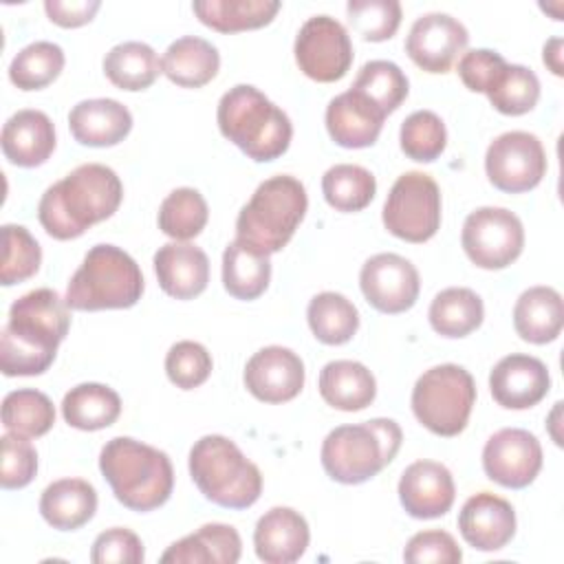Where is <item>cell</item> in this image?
I'll list each match as a JSON object with an SVG mask.
<instances>
[{
	"label": "cell",
	"instance_id": "1",
	"mask_svg": "<svg viewBox=\"0 0 564 564\" xmlns=\"http://www.w3.org/2000/svg\"><path fill=\"white\" fill-rule=\"evenodd\" d=\"M70 313L53 289H35L9 308L0 335V370L7 377H33L51 368L57 346L66 339Z\"/></svg>",
	"mask_w": 564,
	"mask_h": 564
},
{
	"label": "cell",
	"instance_id": "2",
	"mask_svg": "<svg viewBox=\"0 0 564 564\" xmlns=\"http://www.w3.org/2000/svg\"><path fill=\"white\" fill-rule=\"evenodd\" d=\"M121 198L123 185L112 167L84 163L42 194L37 218L51 238L73 240L110 218L119 209Z\"/></svg>",
	"mask_w": 564,
	"mask_h": 564
},
{
	"label": "cell",
	"instance_id": "3",
	"mask_svg": "<svg viewBox=\"0 0 564 564\" xmlns=\"http://www.w3.org/2000/svg\"><path fill=\"white\" fill-rule=\"evenodd\" d=\"M99 469L115 498L130 511L159 509L174 489L170 456L130 436H115L101 447Z\"/></svg>",
	"mask_w": 564,
	"mask_h": 564
},
{
	"label": "cell",
	"instance_id": "4",
	"mask_svg": "<svg viewBox=\"0 0 564 564\" xmlns=\"http://www.w3.org/2000/svg\"><path fill=\"white\" fill-rule=\"evenodd\" d=\"M216 119L220 134L258 163L280 159L291 145V119L256 86L229 88L218 101Z\"/></svg>",
	"mask_w": 564,
	"mask_h": 564
},
{
	"label": "cell",
	"instance_id": "5",
	"mask_svg": "<svg viewBox=\"0 0 564 564\" xmlns=\"http://www.w3.org/2000/svg\"><path fill=\"white\" fill-rule=\"evenodd\" d=\"M401 441L403 432L392 419L339 425L322 443V467L335 482L361 485L394 460Z\"/></svg>",
	"mask_w": 564,
	"mask_h": 564
},
{
	"label": "cell",
	"instance_id": "6",
	"mask_svg": "<svg viewBox=\"0 0 564 564\" xmlns=\"http://www.w3.org/2000/svg\"><path fill=\"white\" fill-rule=\"evenodd\" d=\"M189 476L198 491L225 509H247L262 491V474L240 447L220 434L200 436L189 449Z\"/></svg>",
	"mask_w": 564,
	"mask_h": 564
},
{
	"label": "cell",
	"instance_id": "7",
	"mask_svg": "<svg viewBox=\"0 0 564 564\" xmlns=\"http://www.w3.org/2000/svg\"><path fill=\"white\" fill-rule=\"evenodd\" d=\"M143 273L134 258L115 245H95L73 273L66 304L73 311L130 308L141 300Z\"/></svg>",
	"mask_w": 564,
	"mask_h": 564
},
{
	"label": "cell",
	"instance_id": "8",
	"mask_svg": "<svg viewBox=\"0 0 564 564\" xmlns=\"http://www.w3.org/2000/svg\"><path fill=\"white\" fill-rule=\"evenodd\" d=\"M308 196L304 185L289 174L262 181L236 218V238L267 251L286 247L304 220Z\"/></svg>",
	"mask_w": 564,
	"mask_h": 564
},
{
	"label": "cell",
	"instance_id": "9",
	"mask_svg": "<svg viewBox=\"0 0 564 564\" xmlns=\"http://www.w3.org/2000/svg\"><path fill=\"white\" fill-rule=\"evenodd\" d=\"M474 403V377L456 364L425 370L412 388V412L436 436H458L467 427Z\"/></svg>",
	"mask_w": 564,
	"mask_h": 564
},
{
	"label": "cell",
	"instance_id": "10",
	"mask_svg": "<svg viewBox=\"0 0 564 564\" xmlns=\"http://www.w3.org/2000/svg\"><path fill=\"white\" fill-rule=\"evenodd\" d=\"M386 229L405 242H425L441 227V189L425 172L401 174L383 203Z\"/></svg>",
	"mask_w": 564,
	"mask_h": 564
},
{
	"label": "cell",
	"instance_id": "11",
	"mask_svg": "<svg viewBox=\"0 0 564 564\" xmlns=\"http://www.w3.org/2000/svg\"><path fill=\"white\" fill-rule=\"evenodd\" d=\"M460 245L476 267L489 271L505 269L522 253L524 227L505 207H478L463 223Z\"/></svg>",
	"mask_w": 564,
	"mask_h": 564
},
{
	"label": "cell",
	"instance_id": "12",
	"mask_svg": "<svg viewBox=\"0 0 564 564\" xmlns=\"http://www.w3.org/2000/svg\"><path fill=\"white\" fill-rule=\"evenodd\" d=\"M489 183L507 194H522L540 185L546 174V152L542 141L524 130L496 137L485 154Z\"/></svg>",
	"mask_w": 564,
	"mask_h": 564
},
{
	"label": "cell",
	"instance_id": "13",
	"mask_svg": "<svg viewBox=\"0 0 564 564\" xmlns=\"http://www.w3.org/2000/svg\"><path fill=\"white\" fill-rule=\"evenodd\" d=\"M300 70L319 84L341 79L352 64V42L341 22L330 15L308 18L295 37Z\"/></svg>",
	"mask_w": 564,
	"mask_h": 564
},
{
	"label": "cell",
	"instance_id": "14",
	"mask_svg": "<svg viewBox=\"0 0 564 564\" xmlns=\"http://www.w3.org/2000/svg\"><path fill=\"white\" fill-rule=\"evenodd\" d=\"M359 286L366 302L386 315L410 311L421 291L416 267L399 253H377L359 271Z\"/></svg>",
	"mask_w": 564,
	"mask_h": 564
},
{
	"label": "cell",
	"instance_id": "15",
	"mask_svg": "<svg viewBox=\"0 0 564 564\" xmlns=\"http://www.w3.org/2000/svg\"><path fill=\"white\" fill-rule=\"evenodd\" d=\"M482 469L507 489H524L542 469V445L529 430H498L482 447Z\"/></svg>",
	"mask_w": 564,
	"mask_h": 564
},
{
	"label": "cell",
	"instance_id": "16",
	"mask_svg": "<svg viewBox=\"0 0 564 564\" xmlns=\"http://www.w3.org/2000/svg\"><path fill=\"white\" fill-rule=\"evenodd\" d=\"M469 42L467 29L449 13H425L405 37L408 57L425 73H447Z\"/></svg>",
	"mask_w": 564,
	"mask_h": 564
},
{
	"label": "cell",
	"instance_id": "17",
	"mask_svg": "<svg viewBox=\"0 0 564 564\" xmlns=\"http://www.w3.org/2000/svg\"><path fill=\"white\" fill-rule=\"evenodd\" d=\"M304 364L297 352L284 346H267L253 352L245 366L247 390L264 403H284L304 388Z\"/></svg>",
	"mask_w": 564,
	"mask_h": 564
},
{
	"label": "cell",
	"instance_id": "18",
	"mask_svg": "<svg viewBox=\"0 0 564 564\" xmlns=\"http://www.w3.org/2000/svg\"><path fill=\"white\" fill-rule=\"evenodd\" d=\"M549 388L551 375L546 364L531 355H507L489 375L491 397L507 410H527L538 405L546 397Z\"/></svg>",
	"mask_w": 564,
	"mask_h": 564
},
{
	"label": "cell",
	"instance_id": "19",
	"mask_svg": "<svg viewBox=\"0 0 564 564\" xmlns=\"http://www.w3.org/2000/svg\"><path fill=\"white\" fill-rule=\"evenodd\" d=\"M456 487L449 469L436 460L408 465L399 480V500L412 518L432 520L445 516L454 505Z\"/></svg>",
	"mask_w": 564,
	"mask_h": 564
},
{
	"label": "cell",
	"instance_id": "20",
	"mask_svg": "<svg viewBox=\"0 0 564 564\" xmlns=\"http://www.w3.org/2000/svg\"><path fill=\"white\" fill-rule=\"evenodd\" d=\"M463 540L478 551H500L516 535V511L509 500L480 491L465 500L458 513Z\"/></svg>",
	"mask_w": 564,
	"mask_h": 564
},
{
	"label": "cell",
	"instance_id": "21",
	"mask_svg": "<svg viewBox=\"0 0 564 564\" xmlns=\"http://www.w3.org/2000/svg\"><path fill=\"white\" fill-rule=\"evenodd\" d=\"M386 115L361 93L346 90L333 97L326 106V130L330 139L341 148H368L375 145Z\"/></svg>",
	"mask_w": 564,
	"mask_h": 564
},
{
	"label": "cell",
	"instance_id": "22",
	"mask_svg": "<svg viewBox=\"0 0 564 564\" xmlns=\"http://www.w3.org/2000/svg\"><path fill=\"white\" fill-rule=\"evenodd\" d=\"M154 273L163 293L174 300H194L207 289L209 258L189 242H167L154 253Z\"/></svg>",
	"mask_w": 564,
	"mask_h": 564
},
{
	"label": "cell",
	"instance_id": "23",
	"mask_svg": "<svg viewBox=\"0 0 564 564\" xmlns=\"http://www.w3.org/2000/svg\"><path fill=\"white\" fill-rule=\"evenodd\" d=\"M311 540L304 516L291 507H273L260 516L253 531L256 555L264 564L297 562Z\"/></svg>",
	"mask_w": 564,
	"mask_h": 564
},
{
	"label": "cell",
	"instance_id": "24",
	"mask_svg": "<svg viewBox=\"0 0 564 564\" xmlns=\"http://www.w3.org/2000/svg\"><path fill=\"white\" fill-rule=\"evenodd\" d=\"M68 128L73 139L82 145L110 148L130 134L132 115L117 99H84L70 108Z\"/></svg>",
	"mask_w": 564,
	"mask_h": 564
},
{
	"label": "cell",
	"instance_id": "25",
	"mask_svg": "<svg viewBox=\"0 0 564 564\" xmlns=\"http://www.w3.org/2000/svg\"><path fill=\"white\" fill-rule=\"evenodd\" d=\"M2 154L18 167H37L55 150V126L46 112L24 108L11 115L0 137Z\"/></svg>",
	"mask_w": 564,
	"mask_h": 564
},
{
	"label": "cell",
	"instance_id": "26",
	"mask_svg": "<svg viewBox=\"0 0 564 564\" xmlns=\"http://www.w3.org/2000/svg\"><path fill=\"white\" fill-rule=\"evenodd\" d=\"M242 542L234 527L212 522L170 544L161 555L163 564H236Z\"/></svg>",
	"mask_w": 564,
	"mask_h": 564
},
{
	"label": "cell",
	"instance_id": "27",
	"mask_svg": "<svg viewBox=\"0 0 564 564\" xmlns=\"http://www.w3.org/2000/svg\"><path fill=\"white\" fill-rule=\"evenodd\" d=\"M564 326V302L553 286L527 289L513 306V328L529 344L555 341Z\"/></svg>",
	"mask_w": 564,
	"mask_h": 564
},
{
	"label": "cell",
	"instance_id": "28",
	"mask_svg": "<svg viewBox=\"0 0 564 564\" xmlns=\"http://www.w3.org/2000/svg\"><path fill=\"white\" fill-rule=\"evenodd\" d=\"M317 386L322 399L341 412H359L377 397V381L372 372L364 364L350 359L328 361L319 370Z\"/></svg>",
	"mask_w": 564,
	"mask_h": 564
},
{
	"label": "cell",
	"instance_id": "29",
	"mask_svg": "<svg viewBox=\"0 0 564 564\" xmlns=\"http://www.w3.org/2000/svg\"><path fill=\"white\" fill-rule=\"evenodd\" d=\"M97 511V491L84 478H62L51 482L40 498L42 518L57 531L84 527Z\"/></svg>",
	"mask_w": 564,
	"mask_h": 564
},
{
	"label": "cell",
	"instance_id": "30",
	"mask_svg": "<svg viewBox=\"0 0 564 564\" xmlns=\"http://www.w3.org/2000/svg\"><path fill=\"white\" fill-rule=\"evenodd\" d=\"M161 66L172 84L181 88H200L218 75L220 55L212 42L196 35H183L165 48Z\"/></svg>",
	"mask_w": 564,
	"mask_h": 564
},
{
	"label": "cell",
	"instance_id": "31",
	"mask_svg": "<svg viewBox=\"0 0 564 564\" xmlns=\"http://www.w3.org/2000/svg\"><path fill=\"white\" fill-rule=\"evenodd\" d=\"M271 280L269 253L236 238L223 253V286L236 300L260 297Z\"/></svg>",
	"mask_w": 564,
	"mask_h": 564
},
{
	"label": "cell",
	"instance_id": "32",
	"mask_svg": "<svg viewBox=\"0 0 564 564\" xmlns=\"http://www.w3.org/2000/svg\"><path fill=\"white\" fill-rule=\"evenodd\" d=\"M278 0H196L192 11L196 18L218 31V33H238L267 26L280 11Z\"/></svg>",
	"mask_w": 564,
	"mask_h": 564
},
{
	"label": "cell",
	"instance_id": "33",
	"mask_svg": "<svg viewBox=\"0 0 564 564\" xmlns=\"http://www.w3.org/2000/svg\"><path fill=\"white\" fill-rule=\"evenodd\" d=\"M121 414L119 394L104 383H79L62 399L64 421L84 432H97L112 425Z\"/></svg>",
	"mask_w": 564,
	"mask_h": 564
},
{
	"label": "cell",
	"instance_id": "34",
	"mask_svg": "<svg viewBox=\"0 0 564 564\" xmlns=\"http://www.w3.org/2000/svg\"><path fill=\"white\" fill-rule=\"evenodd\" d=\"M104 73L119 90L137 93L150 88L163 73V66L150 44L121 42L106 53Z\"/></svg>",
	"mask_w": 564,
	"mask_h": 564
},
{
	"label": "cell",
	"instance_id": "35",
	"mask_svg": "<svg viewBox=\"0 0 564 564\" xmlns=\"http://www.w3.org/2000/svg\"><path fill=\"white\" fill-rule=\"evenodd\" d=\"M427 317L434 333L456 339L467 337L482 324L485 306L476 291L465 286H449L436 293Z\"/></svg>",
	"mask_w": 564,
	"mask_h": 564
},
{
	"label": "cell",
	"instance_id": "36",
	"mask_svg": "<svg viewBox=\"0 0 564 564\" xmlns=\"http://www.w3.org/2000/svg\"><path fill=\"white\" fill-rule=\"evenodd\" d=\"M306 319L315 339L328 346H341L350 341L359 328V313L355 304L335 291L317 293L308 302Z\"/></svg>",
	"mask_w": 564,
	"mask_h": 564
},
{
	"label": "cell",
	"instance_id": "37",
	"mask_svg": "<svg viewBox=\"0 0 564 564\" xmlns=\"http://www.w3.org/2000/svg\"><path fill=\"white\" fill-rule=\"evenodd\" d=\"M377 192V181L370 170L352 163H339L324 172L322 194L326 203L337 212H361L366 209Z\"/></svg>",
	"mask_w": 564,
	"mask_h": 564
},
{
	"label": "cell",
	"instance_id": "38",
	"mask_svg": "<svg viewBox=\"0 0 564 564\" xmlns=\"http://www.w3.org/2000/svg\"><path fill=\"white\" fill-rule=\"evenodd\" d=\"M55 423L53 401L33 388H20L4 397L2 401V425L7 432L18 436L37 438L44 436Z\"/></svg>",
	"mask_w": 564,
	"mask_h": 564
},
{
	"label": "cell",
	"instance_id": "39",
	"mask_svg": "<svg viewBox=\"0 0 564 564\" xmlns=\"http://www.w3.org/2000/svg\"><path fill=\"white\" fill-rule=\"evenodd\" d=\"M207 218V203L194 187H176L159 207V229L178 242L196 238L205 229Z\"/></svg>",
	"mask_w": 564,
	"mask_h": 564
},
{
	"label": "cell",
	"instance_id": "40",
	"mask_svg": "<svg viewBox=\"0 0 564 564\" xmlns=\"http://www.w3.org/2000/svg\"><path fill=\"white\" fill-rule=\"evenodd\" d=\"M64 51L55 42H33L9 64V79L20 90H40L53 84L64 68Z\"/></svg>",
	"mask_w": 564,
	"mask_h": 564
},
{
	"label": "cell",
	"instance_id": "41",
	"mask_svg": "<svg viewBox=\"0 0 564 564\" xmlns=\"http://www.w3.org/2000/svg\"><path fill=\"white\" fill-rule=\"evenodd\" d=\"M350 88L370 99L386 117L405 101L410 90L405 73L388 59L366 62L359 68Z\"/></svg>",
	"mask_w": 564,
	"mask_h": 564
},
{
	"label": "cell",
	"instance_id": "42",
	"mask_svg": "<svg viewBox=\"0 0 564 564\" xmlns=\"http://www.w3.org/2000/svg\"><path fill=\"white\" fill-rule=\"evenodd\" d=\"M485 95L498 112L520 117L535 108L540 99V79L527 66L507 64Z\"/></svg>",
	"mask_w": 564,
	"mask_h": 564
},
{
	"label": "cell",
	"instance_id": "43",
	"mask_svg": "<svg viewBox=\"0 0 564 564\" xmlns=\"http://www.w3.org/2000/svg\"><path fill=\"white\" fill-rule=\"evenodd\" d=\"M399 141L408 159L419 163H432L443 154L447 145V130L436 112L416 110L401 123Z\"/></svg>",
	"mask_w": 564,
	"mask_h": 564
},
{
	"label": "cell",
	"instance_id": "44",
	"mask_svg": "<svg viewBox=\"0 0 564 564\" xmlns=\"http://www.w3.org/2000/svg\"><path fill=\"white\" fill-rule=\"evenodd\" d=\"M42 262V249L31 231L22 225L2 227V264L0 282L2 286L20 284L33 278Z\"/></svg>",
	"mask_w": 564,
	"mask_h": 564
},
{
	"label": "cell",
	"instance_id": "45",
	"mask_svg": "<svg viewBox=\"0 0 564 564\" xmlns=\"http://www.w3.org/2000/svg\"><path fill=\"white\" fill-rule=\"evenodd\" d=\"M346 13L352 31L366 42H386L401 24V4L397 0H350Z\"/></svg>",
	"mask_w": 564,
	"mask_h": 564
},
{
	"label": "cell",
	"instance_id": "46",
	"mask_svg": "<svg viewBox=\"0 0 564 564\" xmlns=\"http://www.w3.org/2000/svg\"><path fill=\"white\" fill-rule=\"evenodd\" d=\"M212 355L198 341H176L165 355L167 379L181 390H194L203 386L212 375Z\"/></svg>",
	"mask_w": 564,
	"mask_h": 564
},
{
	"label": "cell",
	"instance_id": "47",
	"mask_svg": "<svg viewBox=\"0 0 564 564\" xmlns=\"http://www.w3.org/2000/svg\"><path fill=\"white\" fill-rule=\"evenodd\" d=\"M2 469L0 485L2 489H22L26 487L37 471V452L29 443L26 436H18L13 432L2 434Z\"/></svg>",
	"mask_w": 564,
	"mask_h": 564
},
{
	"label": "cell",
	"instance_id": "48",
	"mask_svg": "<svg viewBox=\"0 0 564 564\" xmlns=\"http://www.w3.org/2000/svg\"><path fill=\"white\" fill-rule=\"evenodd\" d=\"M143 557L141 538L123 527L99 533L90 549V562L95 564H141Z\"/></svg>",
	"mask_w": 564,
	"mask_h": 564
},
{
	"label": "cell",
	"instance_id": "49",
	"mask_svg": "<svg viewBox=\"0 0 564 564\" xmlns=\"http://www.w3.org/2000/svg\"><path fill=\"white\" fill-rule=\"evenodd\" d=\"M403 560L410 564H458L463 560V551L447 531L430 529L419 531L408 540Z\"/></svg>",
	"mask_w": 564,
	"mask_h": 564
},
{
	"label": "cell",
	"instance_id": "50",
	"mask_svg": "<svg viewBox=\"0 0 564 564\" xmlns=\"http://www.w3.org/2000/svg\"><path fill=\"white\" fill-rule=\"evenodd\" d=\"M507 66L505 57L489 48H474L458 59V77L471 93H487Z\"/></svg>",
	"mask_w": 564,
	"mask_h": 564
},
{
	"label": "cell",
	"instance_id": "51",
	"mask_svg": "<svg viewBox=\"0 0 564 564\" xmlns=\"http://www.w3.org/2000/svg\"><path fill=\"white\" fill-rule=\"evenodd\" d=\"M101 2L99 0H70V2H59V0H46L44 2V11L48 15L51 22H55L57 26L64 29H77L88 24L95 13L99 11Z\"/></svg>",
	"mask_w": 564,
	"mask_h": 564
},
{
	"label": "cell",
	"instance_id": "52",
	"mask_svg": "<svg viewBox=\"0 0 564 564\" xmlns=\"http://www.w3.org/2000/svg\"><path fill=\"white\" fill-rule=\"evenodd\" d=\"M544 64L551 68L553 75H562V37H551L544 44V53H542Z\"/></svg>",
	"mask_w": 564,
	"mask_h": 564
}]
</instances>
